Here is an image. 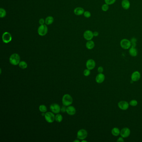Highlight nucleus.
I'll return each instance as SVG.
<instances>
[{"mask_svg": "<svg viewBox=\"0 0 142 142\" xmlns=\"http://www.w3.org/2000/svg\"><path fill=\"white\" fill-rule=\"evenodd\" d=\"M20 56L17 53H14L10 55L9 61L10 64L14 65L19 64L20 62Z\"/></svg>", "mask_w": 142, "mask_h": 142, "instance_id": "1", "label": "nucleus"}, {"mask_svg": "<svg viewBox=\"0 0 142 142\" xmlns=\"http://www.w3.org/2000/svg\"><path fill=\"white\" fill-rule=\"evenodd\" d=\"M73 102V99L71 96L69 94H65L62 98V103L64 106H69L71 105Z\"/></svg>", "mask_w": 142, "mask_h": 142, "instance_id": "2", "label": "nucleus"}, {"mask_svg": "<svg viewBox=\"0 0 142 142\" xmlns=\"http://www.w3.org/2000/svg\"><path fill=\"white\" fill-rule=\"evenodd\" d=\"M120 46L123 49L128 50L131 47V42L130 40L124 38L120 42Z\"/></svg>", "mask_w": 142, "mask_h": 142, "instance_id": "3", "label": "nucleus"}, {"mask_svg": "<svg viewBox=\"0 0 142 142\" xmlns=\"http://www.w3.org/2000/svg\"><path fill=\"white\" fill-rule=\"evenodd\" d=\"M48 28L46 25H42L38 28V34L41 36H44L48 33Z\"/></svg>", "mask_w": 142, "mask_h": 142, "instance_id": "4", "label": "nucleus"}, {"mask_svg": "<svg viewBox=\"0 0 142 142\" xmlns=\"http://www.w3.org/2000/svg\"><path fill=\"white\" fill-rule=\"evenodd\" d=\"M87 131L83 129L80 130L77 133V137L79 140H84L87 137Z\"/></svg>", "mask_w": 142, "mask_h": 142, "instance_id": "5", "label": "nucleus"}, {"mask_svg": "<svg viewBox=\"0 0 142 142\" xmlns=\"http://www.w3.org/2000/svg\"><path fill=\"white\" fill-rule=\"evenodd\" d=\"M45 118L46 121L48 123H52L55 120V115L53 113L50 112H47L45 115Z\"/></svg>", "mask_w": 142, "mask_h": 142, "instance_id": "6", "label": "nucleus"}, {"mask_svg": "<svg viewBox=\"0 0 142 142\" xmlns=\"http://www.w3.org/2000/svg\"><path fill=\"white\" fill-rule=\"evenodd\" d=\"M2 38L4 43H8L12 41V36L10 33L8 32H5L2 35Z\"/></svg>", "mask_w": 142, "mask_h": 142, "instance_id": "7", "label": "nucleus"}, {"mask_svg": "<svg viewBox=\"0 0 142 142\" xmlns=\"http://www.w3.org/2000/svg\"><path fill=\"white\" fill-rule=\"evenodd\" d=\"M130 129L128 128L125 127L122 129L120 131V135L123 138H126L130 136Z\"/></svg>", "mask_w": 142, "mask_h": 142, "instance_id": "8", "label": "nucleus"}, {"mask_svg": "<svg viewBox=\"0 0 142 142\" xmlns=\"http://www.w3.org/2000/svg\"><path fill=\"white\" fill-rule=\"evenodd\" d=\"M50 109L53 113L58 114L61 110L60 105L57 103H53L50 106Z\"/></svg>", "mask_w": 142, "mask_h": 142, "instance_id": "9", "label": "nucleus"}, {"mask_svg": "<svg viewBox=\"0 0 142 142\" xmlns=\"http://www.w3.org/2000/svg\"><path fill=\"white\" fill-rule=\"evenodd\" d=\"M93 37H94L93 33L92 31L90 30L86 31H85L83 34V37L87 41L92 40Z\"/></svg>", "mask_w": 142, "mask_h": 142, "instance_id": "10", "label": "nucleus"}, {"mask_svg": "<svg viewBox=\"0 0 142 142\" xmlns=\"http://www.w3.org/2000/svg\"><path fill=\"white\" fill-rule=\"evenodd\" d=\"M118 106L120 109L123 110H126L128 108L129 104L127 101H120L118 103Z\"/></svg>", "mask_w": 142, "mask_h": 142, "instance_id": "11", "label": "nucleus"}, {"mask_svg": "<svg viewBox=\"0 0 142 142\" xmlns=\"http://www.w3.org/2000/svg\"><path fill=\"white\" fill-rule=\"evenodd\" d=\"M96 62L94 60L92 59H90L87 60V61L86 64V66L87 68L90 70H92L96 67Z\"/></svg>", "mask_w": 142, "mask_h": 142, "instance_id": "12", "label": "nucleus"}, {"mask_svg": "<svg viewBox=\"0 0 142 142\" xmlns=\"http://www.w3.org/2000/svg\"><path fill=\"white\" fill-rule=\"evenodd\" d=\"M141 74L138 71H135L132 74L131 78L133 82H137L140 79Z\"/></svg>", "mask_w": 142, "mask_h": 142, "instance_id": "13", "label": "nucleus"}, {"mask_svg": "<svg viewBox=\"0 0 142 142\" xmlns=\"http://www.w3.org/2000/svg\"><path fill=\"white\" fill-rule=\"evenodd\" d=\"M105 75L102 73H99L96 78V81L98 83H102L105 81Z\"/></svg>", "mask_w": 142, "mask_h": 142, "instance_id": "14", "label": "nucleus"}, {"mask_svg": "<svg viewBox=\"0 0 142 142\" xmlns=\"http://www.w3.org/2000/svg\"><path fill=\"white\" fill-rule=\"evenodd\" d=\"M66 112L69 115H73L76 113V109L73 106H69L66 108Z\"/></svg>", "mask_w": 142, "mask_h": 142, "instance_id": "15", "label": "nucleus"}, {"mask_svg": "<svg viewBox=\"0 0 142 142\" xmlns=\"http://www.w3.org/2000/svg\"><path fill=\"white\" fill-rule=\"evenodd\" d=\"M121 5L123 9L125 10H128L130 7V2L129 0H123L122 1Z\"/></svg>", "mask_w": 142, "mask_h": 142, "instance_id": "16", "label": "nucleus"}, {"mask_svg": "<svg viewBox=\"0 0 142 142\" xmlns=\"http://www.w3.org/2000/svg\"><path fill=\"white\" fill-rule=\"evenodd\" d=\"M84 9L82 7H77L74 10V13L75 15H81L84 14Z\"/></svg>", "mask_w": 142, "mask_h": 142, "instance_id": "17", "label": "nucleus"}, {"mask_svg": "<svg viewBox=\"0 0 142 142\" xmlns=\"http://www.w3.org/2000/svg\"><path fill=\"white\" fill-rule=\"evenodd\" d=\"M129 53L130 55L132 57H136L138 54V51L137 49L135 48V47H131L129 49Z\"/></svg>", "mask_w": 142, "mask_h": 142, "instance_id": "18", "label": "nucleus"}, {"mask_svg": "<svg viewBox=\"0 0 142 142\" xmlns=\"http://www.w3.org/2000/svg\"><path fill=\"white\" fill-rule=\"evenodd\" d=\"M95 43L92 40L88 41L86 43V47L89 50H91L94 48L95 47Z\"/></svg>", "mask_w": 142, "mask_h": 142, "instance_id": "19", "label": "nucleus"}, {"mask_svg": "<svg viewBox=\"0 0 142 142\" xmlns=\"http://www.w3.org/2000/svg\"><path fill=\"white\" fill-rule=\"evenodd\" d=\"M120 133V131L119 129L115 127L112 129L111 130V133L113 136H118V135H119Z\"/></svg>", "mask_w": 142, "mask_h": 142, "instance_id": "20", "label": "nucleus"}, {"mask_svg": "<svg viewBox=\"0 0 142 142\" xmlns=\"http://www.w3.org/2000/svg\"><path fill=\"white\" fill-rule=\"evenodd\" d=\"M54 21V18L51 16H49L46 18L45 20V23L47 25H51L53 23Z\"/></svg>", "mask_w": 142, "mask_h": 142, "instance_id": "21", "label": "nucleus"}, {"mask_svg": "<svg viewBox=\"0 0 142 142\" xmlns=\"http://www.w3.org/2000/svg\"><path fill=\"white\" fill-rule=\"evenodd\" d=\"M19 66L20 68L23 69H24L27 68V64L24 61H22L20 62L19 64Z\"/></svg>", "mask_w": 142, "mask_h": 142, "instance_id": "22", "label": "nucleus"}, {"mask_svg": "<svg viewBox=\"0 0 142 142\" xmlns=\"http://www.w3.org/2000/svg\"><path fill=\"white\" fill-rule=\"evenodd\" d=\"M63 117L61 114H58L55 116V120L58 123H60L63 120Z\"/></svg>", "mask_w": 142, "mask_h": 142, "instance_id": "23", "label": "nucleus"}, {"mask_svg": "<svg viewBox=\"0 0 142 142\" xmlns=\"http://www.w3.org/2000/svg\"><path fill=\"white\" fill-rule=\"evenodd\" d=\"M6 15V12L4 9L3 8L0 9V17L3 18Z\"/></svg>", "mask_w": 142, "mask_h": 142, "instance_id": "24", "label": "nucleus"}, {"mask_svg": "<svg viewBox=\"0 0 142 142\" xmlns=\"http://www.w3.org/2000/svg\"><path fill=\"white\" fill-rule=\"evenodd\" d=\"M39 110L42 113H45L47 110V108L46 106L44 105H40L39 107Z\"/></svg>", "mask_w": 142, "mask_h": 142, "instance_id": "25", "label": "nucleus"}, {"mask_svg": "<svg viewBox=\"0 0 142 142\" xmlns=\"http://www.w3.org/2000/svg\"><path fill=\"white\" fill-rule=\"evenodd\" d=\"M101 9H102V10H103V11L106 12L109 9V5L106 4H103V5H102Z\"/></svg>", "mask_w": 142, "mask_h": 142, "instance_id": "26", "label": "nucleus"}, {"mask_svg": "<svg viewBox=\"0 0 142 142\" xmlns=\"http://www.w3.org/2000/svg\"><path fill=\"white\" fill-rule=\"evenodd\" d=\"M116 0H104L105 4L108 5H111L115 3Z\"/></svg>", "mask_w": 142, "mask_h": 142, "instance_id": "27", "label": "nucleus"}, {"mask_svg": "<svg viewBox=\"0 0 142 142\" xmlns=\"http://www.w3.org/2000/svg\"><path fill=\"white\" fill-rule=\"evenodd\" d=\"M137 104H138V102L135 100H133L132 101H131L130 102V103H129V105H130L132 106H133V107L137 106Z\"/></svg>", "mask_w": 142, "mask_h": 142, "instance_id": "28", "label": "nucleus"}, {"mask_svg": "<svg viewBox=\"0 0 142 142\" xmlns=\"http://www.w3.org/2000/svg\"><path fill=\"white\" fill-rule=\"evenodd\" d=\"M136 41L137 40L135 39V38H133L131 40V47H135L136 46Z\"/></svg>", "mask_w": 142, "mask_h": 142, "instance_id": "29", "label": "nucleus"}, {"mask_svg": "<svg viewBox=\"0 0 142 142\" xmlns=\"http://www.w3.org/2000/svg\"><path fill=\"white\" fill-rule=\"evenodd\" d=\"M83 74H84V75H85V76H89V75H90V74H91V71H90V70H89V69H85V70H84Z\"/></svg>", "mask_w": 142, "mask_h": 142, "instance_id": "30", "label": "nucleus"}, {"mask_svg": "<svg viewBox=\"0 0 142 142\" xmlns=\"http://www.w3.org/2000/svg\"><path fill=\"white\" fill-rule=\"evenodd\" d=\"M84 16L86 18H89L91 16V13L88 11H85L83 14Z\"/></svg>", "mask_w": 142, "mask_h": 142, "instance_id": "31", "label": "nucleus"}, {"mask_svg": "<svg viewBox=\"0 0 142 142\" xmlns=\"http://www.w3.org/2000/svg\"><path fill=\"white\" fill-rule=\"evenodd\" d=\"M104 71V69L102 66H99L98 68V71L99 73H102Z\"/></svg>", "mask_w": 142, "mask_h": 142, "instance_id": "32", "label": "nucleus"}, {"mask_svg": "<svg viewBox=\"0 0 142 142\" xmlns=\"http://www.w3.org/2000/svg\"><path fill=\"white\" fill-rule=\"evenodd\" d=\"M45 23V20L43 18H41V19H40L39 21V23L40 25H43V24H44Z\"/></svg>", "mask_w": 142, "mask_h": 142, "instance_id": "33", "label": "nucleus"}, {"mask_svg": "<svg viewBox=\"0 0 142 142\" xmlns=\"http://www.w3.org/2000/svg\"><path fill=\"white\" fill-rule=\"evenodd\" d=\"M117 142H124V140L123 139V137H119L118 140H117Z\"/></svg>", "mask_w": 142, "mask_h": 142, "instance_id": "34", "label": "nucleus"}, {"mask_svg": "<svg viewBox=\"0 0 142 142\" xmlns=\"http://www.w3.org/2000/svg\"><path fill=\"white\" fill-rule=\"evenodd\" d=\"M65 106H63L61 108V111L62 112H65L66 111V108H66L65 107Z\"/></svg>", "mask_w": 142, "mask_h": 142, "instance_id": "35", "label": "nucleus"}, {"mask_svg": "<svg viewBox=\"0 0 142 142\" xmlns=\"http://www.w3.org/2000/svg\"><path fill=\"white\" fill-rule=\"evenodd\" d=\"M93 35L95 37H97L99 35V33L98 31H95L93 32Z\"/></svg>", "mask_w": 142, "mask_h": 142, "instance_id": "36", "label": "nucleus"}, {"mask_svg": "<svg viewBox=\"0 0 142 142\" xmlns=\"http://www.w3.org/2000/svg\"><path fill=\"white\" fill-rule=\"evenodd\" d=\"M42 113V116H45V115L46 113Z\"/></svg>", "mask_w": 142, "mask_h": 142, "instance_id": "37", "label": "nucleus"}, {"mask_svg": "<svg viewBox=\"0 0 142 142\" xmlns=\"http://www.w3.org/2000/svg\"><path fill=\"white\" fill-rule=\"evenodd\" d=\"M74 142H80V141H79V140H74Z\"/></svg>", "mask_w": 142, "mask_h": 142, "instance_id": "38", "label": "nucleus"}, {"mask_svg": "<svg viewBox=\"0 0 142 142\" xmlns=\"http://www.w3.org/2000/svg\"><path fill=\"white\" fill-rule=\"evenodd\" d=\"M87 142V141H86V140H83L82 141V142Z\"/></svg>", "mask_w": 142, "mask_h": 142, "instance_id": "39", "label": "nucleus"}]
</instances>
